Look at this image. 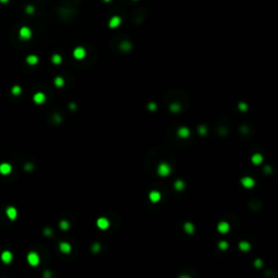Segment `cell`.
<instances>
[{
  "mask_svg": "<svg viewBox=\"0 0 278 278\" xmlns=\"http://www.w3.org/2000/svg\"><path fill=\"white\" fill-rule=\"evenodd\" d=\"M26 261L30 266L36 267V266H38L39 263H40V256H39V254H38L37 252L30 251V252H28V254L26 255Z\"/></svg>",
  "mask_w": 278,
  "mask_h": 278,
  "instance_id": "6da1fadb",
  "label": "cell"
},
{
  "mask_svg": "<svg viewBox=\"0 0 278 278\" xmlns=\"http://www.w3.org/2000/svg\"><path fill=\"white\" fill-rule=\"evenodd\" d=\"M157 174H159V176H161V177H166V176H168V175L172 173V168L168 163H166V162H162V163H160V164L157 165Z\"/></svg>",
  "mask_w": 278,
  "mask_h": 278,
  "instance_id": "7a4b0ae2",
  "label": "cell"
},
{
  "mask_svg": "<svg viewBox=\"0 0 278 278\" xmlns=\"http://www.w3.org/2000/svg\"><path fill=\"white\" fill-rule=\"evenodd\" d=\"M33 36V32L28 26H22L19 30V38L21 40H30Z\"/></svg>",
  "mask_w": 278,
  "mask_h": 278,
  "instance_id": "3957f363",
  "label": "cell"
},
{
  "mask_svg": "<svg viewBox=\"0 0 278 278\" xmlns=\"http://www.w3.org/2000/svg\"><path fill=\"white\" fill-rule=\"evenodd\" d=\"M0 260L4 264H10L13 261V253L9 250H4L0 254Z\"/></svg>",
  "mask_w": 278,
  "mask_h": 278,
  "instance_id": "277c9868",
  "label": "cell"
},
{
  "mask_svg": "<svg viewBox=\"0 0 278 278\" xmlns=\"http://www.w3.org/2000/svg\"><path fill=\"white\" fill-rule=\"evenodd\" d=\"M13 171V166L8 163V162H4V163H0V175H4V176H8L10 175Z\"/></svg>",
  "mask_w": 278,
  "mask_h": 278,
  "instance_id": "5b68a950",
  "label": "cell"
},
{
  "mask_svg": "<svg viewBox=\"0 0 278 278\" xmlns=\"http://www.w3.org/2000/svg\"><path fill=\"white\" fill-rule=\"evenodd\" d=\"M96 225H97V227L99 228V229H101V230H107L108 228L110 227V221L108 220L107 217H99L97 220V222H96Z\"/></svg>",
  "mask_w": 278,
  "mask_h": 278,
  "instance_id": "8992f818",
  "label": "cell"
},
{
  "mask_svg": "<svg viewBox=\"0 0 278 278\" xmlns=\"http://www.w3.org/2000/svg\"><path fill=\"white\" fill-rule=\"evenodd\" d=\"M46 100H47V97H46V95H45L44 92H41V91H37V92L34 94L33 101L36 104H38V105L44 104L45 102H46Z\"/></svg>",
  "mask_w": 278,
  "mask_h": 278,
  "instance_id": "52a82bcc",
  "label": "cell"
},
{
  "mask_svg": "<svg viewBox=\"0 0 278 278\" xmlns=\"http://www.w3.org/2000/svg\"><path fill=\"white\" fill-rule=\"evenodd\" d=\"M148 198L152 203H157V202L161 201L162 194L159 190H151L148 194Z\"/></svg>",
  "mask_w": 278,
  "mask_h": 278,
  "instance_id": "ba28073f",
  "label": "cell"
},
{
  "mask_svg": "<svg viewBox=\"0 0 278 278\" xmlns=\"http://www.w3.org/2000/svg\"><path fill=\"white\" fill-rule=\"evenodd\" d=\"M6 215L10 221H15L17 218L19 212H17V208H14V207H8L6 209Z\"/></svg>",
  "mask_w": 278,
  "mask_h": 278,
  "instance_id": "9c48e42d",
  "label": "cell"
},
{
  "mask_svg": "<svg viewBox=\"0 0 278 278\" xmlns=\"http://www.w3.org/2000/svg\"><path fill=\"white\" fill-rule=\"evenodd\" d=\"M240 183H241L242 187L247 188V189H250V188L254 187L255 185V181L250 176H246V177H242L240 179Z\"/></svg>",
  "mask_w": 278,
  "mask_h": 278,
  "instance_id": "30bf717a",
  "label": "cell"
},
{
  "mask_svg": "<svg viewBox=\"0 0 278 278\" xmlns=\"http://www.w3.org/2000/svg\"><path fill=\"white\" fill-rule=\"evenodd\" d=\"M73 57L76 60H83L86 57V50L83 47H76L73 51Z\"/></svg>",
  "mask_w": 278,
  "mask_h": 278,
  "instance_id": "8fae6325",
  "label": "cell"
},
{
  "mask_svg": "<svg viewBox=\"0 0 278 278\" xmlns=\"http://www.w3.org/2000/svg\"><path fill=\"white\" fill-rule=\"evenodd\" d=\"M230 229V224L228 222L222 221L217 224V231L221 234H227Z\"/></svg>",
  "mask_w": 278,
  "mask_h": 278,
  "instance_id": "7c38bea8",
  "label": "cell"
},
{
  "mask_svg": "<svg viewBox=\"0 0 278 278\" xmlns=\"http://www.w3.org/2000/svg\"><path fill=\"white\" fill-rule=\"evenodd\" d=\"M59 250L63 254H70L71 252H72V246L66 241H62L59 243Z\"/></svg>",
  "mask_w": 278,
  "mask_h": 278,
  "instance_id": "4fadbf2b",
  "label": "cell"
},
{
  "mask_svg": "<svg viewBox=\"0 0 278 278\" xmlns=\"http://www.w3.org/2000/svg\"><path fill=\"white\" fill-rule=\"evenodd\" d=\"M177 135H178V137L181 138V139H186V138H188L189 136H190V131H189V128L188 127L183 126V127L178 128Z\"/></svg>",
  "mask_w": 278,
  "mask_h": 278,
  "instance_id": "5bb4252c",
  "label": "cell"
},
{
  "mask_svg": "<svg viewBox=\"0 0 278 278\" xmlns=\"http://www.w3.org/2000/svg\"><path fill=\"white\" fill-rule=\"evenodd\" d=\"M25 61H26V63L28 64V65L34 66V65H36V64L39 62V58L37 57L36 54H28L26 57V59H25Z\"/></svg>",
  "mask_w": 278,
  "mask_h": 278,
  "instance_id": "9a60e30c",
  "label": "cell"
},
{
  "mask_svg": "<svg viewBox=\"0 0 278 278\" xmlns=\"http://www.w3.org/2000/svg\"><path fill=\"white\" fill-rule=\"evenodd\" d=\"M263 160H264V157H263V154H261V153H254L251 157V162L254 165L262 164V163H263Z\"/></svg>",
  "mask_w": 278,
  "mask_h": 278,
  "instance_id": "2e32d148",
  "label": "cell"
},
{
  "mask_svg": "<svg viewBox=\"0 0 278 278\" xmlns=\"http://www.w3.org/2000/svg\"><path fill=\"white\" fill-rule=\"evenodd\" d=\"M184 230H185V233L188 235H194V230H196V227H194V225L192 224L191 222H186L184 224Z\"/></svg>",
  "mask_w": 278,
  "mask_h": 278,
  "instance_id": "e0dca14e",
  "label": "cell"
},
{
  "mask_svg": "<svg viewBox=\"0 0 278 278\" xmlns=\"http://www.w3.org/2000/svg\"><path fill=\"white\" fill-rule=\"evenodd\" d=\"M121 22L122 19L120 17H111L110 22H109V26H110V28H116V27L120 26Z\"/></svg>",
  "mask_w": 278,
  "mask_h": 278,
  "instance_id": "ac0fdd59",
  "label": "cell"
},
{
  "mask_svg": "<svg viewBox=\"0 0 278 278\" xmlns=\"http://www.w3.org/2000/svg\"><path fill=\"white\" fill-rule=\"evenodd\" d=\"M239 249L242 252H248L251 249V245L248 241H240L239 242Z\"/></svg>",
  "mask_w": 278,
  "mask_h": 278,
  "instance_id": "d6986e66",
  "label": "cell"
},
{
  "mask_svg": "<svg viewBox=\"0 0 278 278\" xmlns=\"http://www.w3.org/2000/svg\"><path fill=\"white\" fill-rule=\"evenodd\" d=\"M174 188L177 191H183L185 189V181L183 179H177L174 183Z\"/></svg>",
  "mask_w": 278,
  "mask_h": 278,
  "instance_id": "ffe728a7",
  "label": "cell"
},
{
  "mask_svg": "<svg viewBox=\"0 0 278 278\" xmlns=\"http://www.w3.org/2000/svg\"><path fill=\"white\" fill-rule=\"evenodd\" d=\"M53 83H54V85H56V87L62 88L64 86V84H65V81H64V78L62 76H57L54 78Z\"/></svg>",
  "mask_w": 278,
  "mask_h": 278,
  "instance_id": "44dd1931",
  "label": "cell"
},
{
  "mask_svg": "<svg viewBox=\"0 0 278 278\" xmlns=\"http://www.w3.org/2000/svg\"><path fill=\"white\" fill-rule=\"evenodd\" d=\"M11 94L13 95V96H15V97H19V96L22 94V87L19 86V85L12 86V88H11Z\"/></svg>",
  "mask_w": 278,
  "mask_h": 278,
  "instance_id": "7402d4cb",
  "label": "cell"
},
{
  "mask_svg": "<svg viewBox=\"0 0 278 278\" xmlns=\"http://www.w3.org/2000/svg\"><path fill=\"white\" fill-rule=\"evenodd\" d=\"M51 62L53 64H56V65H59V64L62 63V57H61L60 54L54 53L53 56L51 57Z\"/></svg>",
  "mask_w": 278,
  "mask_h": 278,
  "instance_id": "603a6c76",
  "label": "cell"
},
{
  "mask_svg": "<svg viewBox=\"0 0 278 278\" xmlns=\"http://www.w3.org/2000/svg\"><path fill=\"white\" fill-rule=\"evenodd\" d=\"M217 247L220 250H222V251H225V250H227L228 247H229V245H228V241H226V240H221V241L217 243Z\"/></svg>",
  "mask_w": 278,
  "mask_h": 278,
  "instance_id": "cb8c5ba5",
  "label": "cell"
},
{
  "mask_svg": "<svg viewBox=\"0 0 278 278\" xmlns=\"http://www.w3.org/2000/svg\"><path fill=\"white\" fill-rule=\"evenodd\" d=\"M59 227L61 230H67V229H70V223L67 221H61L59 223Z\"/></svg>",
  "mask_w": 278,
  "mask_h": 278,
  "instance_id": "d4e9b609",
  "label": "cell"
},
{
  "mask_svg": "<svg viewBox=\"0 0 278 278\" xmlns=\"http://www.w3.org/2000/svg\"><path fill=\"white\" fill-rule=\"evenodd\" d=\"M181 104L177 103V102H173V103L171 104V107H170V109H171L172 112H174V113H177L178 111L181 110Z\"/></svg>",
  "mask_w": 278,
  "mask_h": 278,
  "instance_id": "484cf974",
  "label": "cell"
},
{
  "mask_svg": "<svg viewBox=\"0 0 278 278\" xmlns=\"http://www.w3.org/2000/svg\"><path fill=\"white\" fill-rule=\"evenodd\" d=\"M131 45L129 44V43H123V44L121 45V49L122 50H124V51H128V50H131Z\"/></svg>",
  "mask_w": 278,
  "mask_h": 278,
  "instance_id": "4316f807",
  "label": "cell"
},
{
  "mask_svg": "<svg viewBox=\"0 0 278 278\" xmlns=\"http://www.w3.org/2000/svg\"><path fill=\"white\" fill-rule=\"evenodd\" d=\"M25 12H26L27 14H33L34 12H35V8H34L32 4H28V6L25 8Z\"/></svg>",
  "mask_w": 278,
  "mask_h": 278,
  "instance_id": "83f0119b",
  "label": "cell"
},
{
  "mask_svg": "<svg viewBox=\"0 0 278 278\" xmlns=\"http://www.w3.org/2000/svg\"><path fill=\"white\" fill-rule=\"evenodd\" d=\"M100 248H101L100 243L96 242V243H94V245H92V252H94V253H98V252L100 251Z\"/></svg>",
  "mask_w": 278,
  "mask_h": 278,
  "instance_id": "f1b7e54d",
  "label": "cell"
},
{
  "mask_svg": "<svg viewBox=\"0 0 278 278\" xmlns=\"http://www.w3.org/2000/svg\"><path fill=\"white\" fill-rule=\"evenodd\" d=\"M239 110L242 111V112H246V111L248 110V104L246 103V102H240L239 103Z\"/></svg>",
  "mask_w": 278,
  "mask_h": 278,
  "instance_id": "f546056e",
  "label": "cell"
},
{
  "mask_svg": "<svg viewBox=\"0 0 278 278\" xmlns=\"http://www.w3.org/2000/svg\"><path fill=\"white\" fill-rule=\"evenodd\" d=\"M198 131H199V134L204 135V134H207V128H205L204 126H200V127L198 128Z\"/></svg>",
  "mask_w": 278,
  "mask_h": 278,
  "instance_id": "4dcf8cb0",
  "label": "cell"
},
{
  "mask_svg": "<svg viewBox=\"0 0 278 278\" xmlns=\"http://www.w3.org/2000/svg\"><path fill=\"white\" fill-rule=\"evenodd\" d=\"M254 265L256 266L258 268H261L262 267V265H263V262H262V260H255V263H254Z\"/></svg>",
  "mask_w": 278,
  "mask_h": 278,
  "instance_id": "1f68e13d",
  "label": "cell"
},
{
  "mask_svg": "<svg viewBox=\"0 0 278 278\" xmlns=\"http://www.w3.org/2000/svg\"><path fill=\"white\" fill-rule=\"evenodd\" d=\"M148 109H149L150 111L157 110V104H155V103H149V104H148Z\"/></svg>",
  "mask_w": 278,
  "mask_h": 278,
  "instance_id": "d6a6232c",
  "label": "cell"
},
{
  "mask_svg": "<svg viewBox=\"0 0 278 278\" xmlns=\"http://www.w3.org/2000/svg\"><path fill=\"white\" fill-rule=\"evenodd\" d=\"M44 234L46 235V236H51V235H52V230H51L50 228H46L44 230Z\"/></svg>",
  "mask_w": 278,
  "mask_h": 278,
  "instance_id": "836d02e7",
  "label": "cell"
},
{
  "mask_svg": "<svg viewBox=\"0 0 278 278\" xmlns=\"http://www.w3.org/2000/svg\"><path fill=\"white\" fill-rule=\"evenodd\" d=\"M10 0H0V4H8Z\"/></svg>",
  "mask_w": 278,
  "mask_h": 278,
  "instance_id": "e575fe53",
  "label": "cell"
},
{
  "mask_svg": "<svg viewBox=\"0 0 278 278\" xmlns=\"http://www.w3.org/2000/svg\"><path fill=\"white\" fill-rule=\"evenodd\" d=\"M32 168H33L32 164H26V166H25V170H32Z\"/></svg>",
  "mask_w": 278,
  "mask_h": 278,
  "instance_id": "d590c367",
  "label": "cell"
},
{
  "mask_svg": "<svg viewBox=\"0 0 278 278\" xmlns=\"http://www.w3.org/2000/svg\"><path fill=\"white\" fill-rule=\"evenodd\" d=\"M103 1H105V2H109V1H111V0H103Z\"/></svg>",
  "mask_w": 278,
  "mask_h": 278,
  "instance_id": "8d00e7d4",
  "label": "cell"
}]
</instances>
